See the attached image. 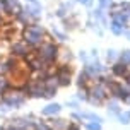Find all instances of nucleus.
Instances as JSON below:
<instances>
[{
  "label": "nucleus",
  "instance_id": "20e7f679",
  "mask_svg": "<svg viewBox=\"0 0 130 130\" xmlns=\"http://www.w3.org/2000/svg\"><path fill=\"white\" fill-rule=\"evenodd\" d=\"M111 70H113V74L115 75H125L127 74V65H123V63H115L113 67H111Z\"/></svg>",
  "mask_w": 130,
  "mask_h": 130
},
{
  "label": "nucleus",
  "instance_id": "423d86ee",
  "mask_svg": "<svg viewBox=\"0 0 130 130\" xmlns=\"http://www.w3.org/2000/svg\"><path fill=\"white\" fill-rule=\"evenodd\" d=\"M120 63L130 65V50H125V52L120 53Z\"/></svg>",
  "mask_w": 130,
  "mask_h": 130
},
{
  "label": "nucleus",
  "instance_id": "39448f33",
  "mask_svg": "<svg viewBox=\"0 0 130 130\" xmlns=\"http://www.w3.org/2000/svg\"><path fill=\"white\" fill-rule=\"evenodd\" d=\"M62 110V108H60V104H48V106H46L45 110H43V113H45V115H55V113H58V111Z\"/></svg>",
  "mask_w": 130,
  "mask_h": 130
},
{
  "label": "nucleus",
  "instance_id": "9d476101",
  "mask_svg": "<svg viewBox=\"0 0 130 130\" xmlns=\"http://www.w3.org/2000/svg\"><path fill=\"white\" fill-rule=\"evenodd\" d=\"M118 7H122V9H123V12L127 10V14H130V2H120Z\"/></svg>",
  "mask_w": 130,
  "mask_h": 130
},
{
  "label": "nucleus",
  "instance_id": "0eeeda50",
  "mask_svg": "<svg viewBox=\"0 0 130 130\" xmlns=\"http://www.w3.org/2000/svg\"><path fill=\"white\" fill-rule=\"evenodd\" d=\"M87 130H101V123L99 122H91V123H86Z\"/></svg>",
  "mask_w": 130,
  "mask_h": 130
},
{
  "label": "nucleus",
  "instance_id": "f257e3e1",
  "mask_svg": "<svg viewBox=\"0 0 130 130\" xmlns=\"http://www.w3.org/2000/svg\"><path fill=\"white\" fill-rule=\"evenodd\" d=\"M84 72L87 74V75H98V74H101L103 72V65L101 63H86V69H84Z\"/></svg>",
  "mask_w": 130,
  "mask_h": 130
},
{
  "label": "nucleus",
  "instance_id": "dca6fc26",
  "mask_svg": "<svg viewBox=\"0 0 130 130\" xmlns=\"http://www.w3.org/2000/svg\"><path fill=\"white\" fill-rule=\"evenodd\" d=\"M38 130H50L46 125H38Z\"/></svg>",
  "mask_w": 130,
  "mask_h": 130
},
{
  "label": "nucleus",
  "instance_id": "f8f14e48",
  "mask_svg": "<svg viewBox=\"0 0 130 130\" xmlns=\"http://www.w3.org/2000/svg\"><path fill=\"white\" fill-rule=\"evenodd\" d=\"M53 34H55V36H58L60 41H65V34H63V32H60V31H57V29H53Z\"/></svg>",
  "mask_w": 130,
  "mask_h": 130
},
{
  "label": "nucleus",
  "instance_id": "f03ea898",
  "mask_svg": "<svg viewBox=\"0 0 130 130\" xmlns=\"http://www.w3.org/2000/svg\"><path fill=\"white\" fill-rule=\"evenodd\" d=\"M43 57H45L48 62L55 60V57H57V46L55 45H46L45 48H43Z\"/></svg>",
  "mask_w": 130,
  "mask_h": 130
},
{
  "label": "nucleus",
  "instance_id": "9b49d317",
  "mask_svg": "<svg viewBox=\"0 0 130 130\" xmlns=\"http://www.w3.org/2000/svg\"><path fill=\"white\" fill-rule=\"evenodd\" d=\"M117 57H118V55H117L115 50H108V53H106V58H108V60H115Z\"/></svg>",
  "mask_w": 130,
  "mask_h": 130
},
{
  "label": "nucleus",
  "instance_id": "2eb2a0df",
  "mask_svg": "<svg viewBox=\"0 0 130 130\" xmlns=\"http://www.w3.org/2000/svg\"><path fill=\"white\" fill-rule=\"evenodd\" d=\"M69 130H79V127H77V125H74V123H70V125H69Z\"/></svg>",
  "mask_w": 130,
  "mask_h": 130
},
{
  "label": "nucleus",
  "instance_id": "6e6552de",
  "mask_svg": "<svg viewBox=\"0 0 130 130\" xmlns=\"http://www.w3.org/2000/svg\"><path fill=\"white\" fill-rule=\"evenodd\" d=\"M98 2H99V7H101V9H110L111 5H113V0H98Z\"/></svg>",
  "mask_w": 130,
  "mask_h": 130
},
{
  "label": "nucleus",
  "instance_id": "4468645a",
  "mask_svg": "<svg viewBox=\"0 0 130 130\" xmlns=\"http://www.w3.org/2000/svg\"><path fill=\"white\" fill-rule=\"evenodd\" d=\"M80 60H84V62H87V55H86V52H80Z\"/></svg>",
  "mask_w": 130,
  "mask_h": 130
},
{
  "label": "nucleus",
  "instance_id": "ddd939ff",
  "mask_svg": "<svg viewBox=\"0 0 130 130\" xmlns=\"http://www.w3.org/2000/svg\"><path fill=\"white\" fill-rule=\"evenodd\" d=\"M79 4H82V5H86V7H89L92 4V0H77Z\"/></svg>",
  "mask_w": 130,
  "mask_h": 130
},
{
  "label": "nucleus",
  "instance_id": "f3484780",
  "mask_svg": "<svg viewBox=\"0 0 130 130\" xmlns=\"http://www.w3.org/2000/svg\"><path fill=\"white\" fill-rule=\"evenodd\" d=\"M127 38H128V39H130V31H128V32H127Z\"/></svg>",
  "mask_w": 130,
  "mask_h": 130
},
{
  "label": "nucleus",
  "instance_id": "1a4fd4ad",
  "mask_svg": "<svg viewBox=\"0 0 130 130\" xmlns=\"http://www.w3.org/2000/svg\"><path fill=\"white\" fill-rule=\"evenodd\" d=\"M120 122H122V123H130V111L120 115Z\"/></svg>",
  "mask_w": 130,
  "mask_h": 130
},
{
  "label": "nucleus",
  "instance_id": "7ed1b4c3",
  "mask_svg": "<svg viewBox=\"0 0 130 130\" xmlns=\"http://www.w3.org/2000/svg\"><path fill=\"white\" fill-rule=\"evenodd\" d=\"M110 29H111V32H113V34L120 36V34H123L125 26H123V24H120V22H117V21H111V26H110Z\"/></svg>",
  "mask_w": 130,
  "mask_h": 130
}]
</instances>
